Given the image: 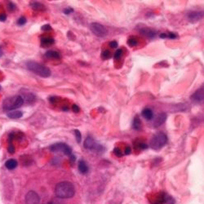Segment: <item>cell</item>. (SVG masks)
Segmentation results:
<instances>
[{
	"label": "cell",
	"instance_id": "obj_1",
	"mask_svg": "<svg viewBox=\"0 0 204 204\" xmlns=\"http://www.w3.org/2000/svg\"><path fill=\"white\" fill-rule=\"evenodd\" d=\"M55 193L58 198H70L74 197L75 194L74 186L71 182L62 181L57 185L56 189H55Z\"/></svg>",
	"mask_w": 204,
	"mask_h": 204
},
{
	"label": "cell",
	"instance_id": "obj_2",
	"mask_svg": "<svg viewBox=\"0 0 204 204\" xmlns=\"http://www.w3.org/2000/svg\"><path fill=\"white\" fill-rule=\"evenodd\" d=\"M25 66L30 71L34 73L35 74L39 75L42 78H48V77H50L51 74V70L48 67L38 63L36 61H33V60L28 61L25 64Z\"/></svg>",
	"mask_w": 204,
	"mask_h": 204
},
{
	"label": "cell",
	"instance_id": "obj_3",
	"mask_svg": "<svg viewBox=\"0 0 204 204\" xmlns=\"http://www.w3.org/2000/svg\"><path fill=\"white\" fill-rule=\"evenodd\" d=\"M24 104V99L21 96H15L7 97L3 101V108L7 111H12L20 108Z\"/></svg>",
	"mask_w": 204,
	"mask_h": 204
},
{
	"label": "cell",
	"instance_id": "obj_4",
	"mask_svg": "<svg viewBox=\"0 0 204 204\" xmlns=\"http://www.w3.org/2000/svg\"><path fill=\"white\" fill-rule=\"evenodd\" d=\"M168 143V136L163 132H158L150 141V147L154 150H159Z\"/></svg>",
	"mask_w": 204,
	"mask_h": 204
},
{
	"label": "cell",
	"instance_id": "obj_5",
	"mask_svg": "<svg viewBox=\"0 0 204 204\" xmlns=\"http://www.w3.org/2000/svg\"><path fill=\"white\" fill-rule=\"evenodd\" d=\"M50 150L51 152H61V153H63L64 154H66L67 156H70L71 153H72L71 148L69 147L67 144L62 143V142L56 143V144L51 145L50 146Z\"/></svg>",
	"mask_w": 204,
	"mask_h": 204
},
{
	"label": "cell",
	"instance_id": "obj_6",
	"mask_svg": "<svg viewBox=\"0 0 204 204\" xmlns=\"http://www.w3.org/2000/svg\"><path fill=\"white\" fill-rule=\"evenodd\" d=\"M90 30L96 36L99 37V38H104L108 34V31L104 25H102L100 23H96V22L91 23Z\"/></svg>",
	"mask_w": 204,
	"mask_h": 204
},
{
	"label": "cell",
	"instance_id": "obj_7",
	"mask_svg": "<svg viewBox=\"0 0 204 204\" xmlns=\"http://www.w3.org/2000/svg\"><path fill=\"white\" fill-rule=\"evenodd\" d=\"M40 198L39 194L34 191H30L25 196V204H39Z\"/></svg>",
	"mask_w": 204,
	"mask_h": 204
},
{
	"label": "cell",
	"instance_id": "obj_8",
	"mask_svg": "<svg viewBox=\"0 0 204 204\" xmlns=\"http://www.w3.org/2000/svg\"><path fill=\"white\" fill-rule=\"evenodd\" d=\"M203 17V12H197V11H193V12H189L187 14V20L190 23H196L202 18Z\"/></svg>",
	"mask_w": 204,
	"mask_h": 204
},
{
	"label": "cell",
	"instance_id": "obj_9",
	"mask_svg": "<svg viewBox=\"0 0 204 204\" xmlns=\"http://www.w3.org/2000/svg\"><path fill=\"white\" fill-rule=\"evenodd\" d=\"M190 99H191V101L193 102H194V103H198V104L203 103L204 99L203 86L201 88H199V89L196 91L192 96H190Z\"/></svg>",
	"mask_w": 204,
	"mask_h": 204
},
{
	"label": "cell",
	"instance_id": "obj_10",
	"mask_svg": "<svg viewBox=\"0 0 204 204\" xmlns=\"http://www.w3.org/2000/svg\"><path fill=\"white\" fill-rule=\"evenodd\" d=\"M83 146L87 150H94V149H96L97 144H96L95 140L92 136H87L84 141Z\"/></svg>",
	"mask_w": 204,
	"mask_h": 204
},
{
	"label": "cell",
	"instance_id": "obj_11",
	"mask_svg": "<svg viewBox=\"0 0 204 204\" xmlns=\"http://www.w3.org/2000/svg\"><path fill=\"white\" fill-rule=\"evenodd\" d=\"M166 120H167V114L165 113H161V114H158L153 121V127H159L165 123Z\"/></svg>",
	"mask_w": 204,
	"mask_h": 204
},
{
	"label": "cell",
	"instance_id": "obj_12",
	"mask_svg": "<svg viewBox=\"0 0 204 204\" xmlns=\"http://www.w3.org/2000/svg\"><path fill=\"white\" fill-rule=\"evenodd\" d=\"M55 43L54 39L51 36H42L41 37V46L42 48H48L50 46L53 45Z\"/></svg>",
	"mask_w": 204,
	"mask_h": 204
},
{
	"label": "cell",
	"instance_id": "obj_13",
	"mask_svg": "<svg viewBox=\"0 0 204 204\" xmlns=\"http://www.w3.org/2000/svg\"><path fill=\"white\" fill-rule=\"evenodd\" d=\"M140 32H141V34H143L144 36L150 38V39H153V38L156 36L157 34L156 31L150 29V28H142L140 30Z\"/></svg>",
	"mask_w": 204,
	"mask_h": 204
},
{
	"label": "cell",
	"instance_id": "obj_14",
	"mask_svg": "<svg viewBox=\"0 0 204 204\" xmlns=\"http://www.w3.org/2000/svg\"><path fill=\"white\" fill-rule=\"evenodd\" d=\"M78 171H79V172H80L81 174H87V172H88V171H89L88 166L87 165L86 162L83 161V160H80V161L78 162Z\"/></svg>",
	"mask_w": 204,
	"mask_h": 204
},
{
	"label": "cell",
	"instance_id": "obj_15",
	"mask_svg": "<svg viewBox=\"0 0 204 204\" xmlns=\"http://www.w3.org/2000/svg\"><path fill=\"white\" fill-rule=\"evenodd\" d=\"M142 116L146 119V120H151L153 118V112L152 109L149 108H145L142 110Z\"/></svg>",
	"mask_w": 204,
	"mask_h": 204
},
{
	"label": "cell",
	"instance_id": "obj_16",
	"mask_svg": "<svg viewBox=\"0 0 204 204\" xmlns=\"http://www.w3.org/2000/svg\"><path fill=\"white\" fill-rule=\"evenodd\" d=\"M7 117L12 119H16V118H20L23 116V113L20 110H12L7 113Z\"/></svg>",
	"mask_w": 204,
	"mask_h": 204
},
{
	"label": "cell",
	"instance_id": "obj_17",
	"mask_svg": "<svg viewBox=\"0 0 204 204\" xmlns=\"http://www.w3.org/2000/svg\"><path fill=\"white\" fill-rule=\"evenodd\" d=\"M45 57L48 59H60V54L57 51H48L45 53Z\"/></svg>",
	"mask_w": 204,
	"mask_h": 204
},
{
	"label": "cell",
	"instance_id": "obj_18",
	"mask_svg": "<svg viewBox=\"0 0 204 204\" xmlns=\"http://www.w3.org/2000/svg\"><path fill=\"white\" fill-rule=\"evenodd\" d=\"M17 164H18V162H17L16 160H15V159H9V160H7L6 162L5 166H6V168L7 169L13 170V169H15L17 167Z\"/></svg>",
	"mask_w": 204,
	"mask_h": 204
},
{
	"label": "cell",
	"instance_id": "obj_19",
	"mask_svg": "<svg viewBox=\"0 0 204 204\" xmlns=\"http://www.w3.org/2000/svg\"><path fill=\"white\" fill-rule=\"evenodd\" d=\"M133 128L137 131L141 129V121L137 115L134 118V120H133Z\"/></svg>",
	"mask_w": 204,
	"mask_h": 204
},
{
	"label": "cell",
	"instance_id": "obj_20",
	"mask_svg": "<svg viewBox=\"0 0 204 204\" xmlns=\"http://www.w3.org/2000/svg\"><path fill=\"white\" fill-rule=\"evenodd\" d=\"M30 6L33 9L38 10V11H41V10L44 9V5H42L40 3H38V2H32L30 3Z\"/></svg>",
	"mask_w": 204,
	"mask_h": 204
},
{
	"label": "cell",
	"instance_id": "obj_21",
	"mask_svg": "<svg viewBox=\"0 0 204 204\" xmlns=\"http://www.w3.org/2000/svg\"><path fill=\"white\" fill-rule=\"evenodd\" d=\"M138 39H137V38H136V37H130L128 40H127V43L131 47H135V46L138 44Z\"/></svg>",
	"mask_w": 204,
	"mask_h": 204
},
{
	"label": "cell",
	"instance_id": "obj_22",
	"mask_svg": "<svg viewBox=\"0 0 204 204\" xmlns=\"http://www.w3.org/2000/svg\"><path fill=\"white\" fill-rule=\"evenodd\" d=\"M74 134H75V137H76V141L78 143H81L82 141V134L80 131L78 129L74 130Z\"/></svg>",
	"mask_w": 204,
	"mask_h": 204
},
{
	"label": "cell",
	"instance_id": "obj_23",
	"mask_svg": "<svg viewBox=\"0 0 204 204\" xmlns=\"http://www.w3.org/2000/svg\"><path fill=\"white\" fill-rule=\"evenodd\" d=\"M175 200L171 196H165L164 198V204H174Z\"/></svg>",
	"mask_w": 204,
	"mask_h": 204
},
{
	"label": "cell",
	"instance_id": "obj_24",
	"mask_svg": "<svg viewBox=\"0 0 204 204\" xmlns=\"http://www.w3.org/2000/svg\"><path fill=\"white\" fill-rule=\"evenodd\" d=\"M122 54H123L122 49H118L117 51H115V53H114V59H115V60H119Z\"/></svg>",
	"mask_w": 204,
	"mask_h": 204
},
{
	"label": "cell",
	"instance_id": "obj_25",
	"mask_svg": "<svg viewBox=\"0 0 204 204\" xmlns=\"http://www.w3.org/2000/svg\"><path fill=\"white\" fill-rule=\"evenodd\" d=\"M102 58L103 59H109V57H110V51H109V50H105V51H102Z\"/></svg>",
	"mask_w": 204,
	"mask_h": 204
},
{
	"label": "cell",
	"instance_id": "obj_26",
	"mask_svg": "<svg viewBox=\"0 0 204 204\" xmlns=\"http://www.w3.org/2000/svg\"><path fill=\"white\" fill-rule=\"evenodd\" d=\"M26 21H27V20H26L25 17H24V16H21V18L18 19V21H17V24H18L19 25H25V23H26Z\"/></svg>",
	"mask_w": 204,
	"mask_h": 204
},
{
	"label": "cell",
	"instance_id": "obj_27",
	"mask_svg": "<svg viewBox=\"0 0 204 204\" xmlns=\"http://www.w3.org/2000/svg\"><path fill=\"white\" fill-rule=\"evenodd\" d=\"M114 152L118 157L123 156V153H122V151H121V150L119 149V148H115V149H114Z\"/></svg>",
	"mask_w": 204,
	"mask_h": 204
},
{
	"label": "cell",
	"instance_id": "obj_28",
	"mask_svg": "<svg viewBox=\"0 0 204 204\" xmlns=\"http://www.w3.org/2000/svg\"><path fill=\"white\" fill-rule=\"evenodd\" d=\"M41 30L42 31H50V30H51V27L50 25H42V27H41Z\"/></svg>",
	"mask_w": 204,
	"mask_h": 204
},
{
	"label": "cell",
	"instance_id": "obj_29",
	"mask_svg": "<svg viewBox=\"0 0 204 204\" xmlns=\"http://www.w3.org/2000/svg\"><path fill=\"white\" fill-rule=\"evenodd\" d=\"M7 150H8V152H9L10 153H15V147H14V145L12 144H9L8 148H7Z\"/></svg>",
	"mask_w": 204,
	"mask_h": 204
},
{
	"label": "cell",
	"instance_id": "obj_30",
	"mask_svg": "<svg viewBox=\"0 0 204 204\" xmlns=\"http://www.w3.org/2000/svg\"><path fill=\"white\" fill-rule=\"evenodd\" d=\"M73 12H74V9H73V8H70V7H68V8H66V9L64 10V13L66 14V15L70 14V13H72Z\"/></svg>",
	"mask_w": 204,
	"mask_h": 204
},
{
	"label": "cell",
	"instance_id": "obj_31",
	"mask_svg": "<svg viewBox=\"0 0 204 204\" xmlns=\"http://www.w3.org/2000/svg\"><path fill=\"white\" fill-rule=\"evenodd\" d=\"M14 137H15V133H14V132H12V133L9 134V136H8V142H9V144L12 143V140L14 139Z\"/></svg>",
	"mask_w": 204,
	"mask_h": 204
},
{
	"label": "cell",
	"instance_id": "obj_32",
	"mask_svg": "<svg viewBox=\"0 0 204 204\" xmlns=\"http://www.w3.org/2000/svg\"><path fill=\"white\" fill-rule=\"evenodd\" d=\"M72 109H73V111L75 112V113H78L79 110H80V109H79V107H78L77 105H73Z\"/></svg>",
	"mask_w": 204,
	"mask_h": 204
},
{
	"label": "cell",
	"instance_id": "obj_33",
	"mask_svg": "<svg viewBox=\"0 0 204 204\" xmlns=\"http://www.w3.org/2000/svg\"><path fill=\"white\" fill-rule=\"evenodd\" d=\"M109 46L112 48H116L118 47V42L116 41H111L109 42Z\"/></svg>",
	"mask_w": 204,
	"mask_h": 204
},
{
	"label": "cell",
	"instance_id": "obj_34",
	"mask_svg": "<svg viewBox=\"0 0 204 204\" xmlns=\"http://www.w3.org/2000/svg\"><path fill=\"white\" fill-rule=\"evenodd\" d=\"M139 147H140V149H142V150H145V149H147L149 147V145L145 144V143H140Z\"/></svg>",
	"mask_w": 204,
	"mask_h": 204
},
{
	"label": "cell",
	"instance_id": "obj_35",
	"mask_svg": "<svg viewBox=\"0 0 204 204\" xmlns=\"http://www.w3.org/2000/svg\"><path fill=\"white\" fill-rule=\"evenodd\" d=\"M168 38H169V39H174L176 38V34L173 33H169L168 34Z\"/></svg>",
	"mask_w": 204,
	"mask_h": 204
},
{
	"label": "cell",
	"instance_id": "obj_36",
	"mask_svg": "<svg viewBox=\"0 0 204 204\" xmlns=\"http://www.w3.org/2000/svg\"><path fill=\"white\" fill-rule=\"evenodd\" d=\"M8 8H9V10H12V11H13V10L16 8V6L12 3H8Z\"/></svg>",
	"mask_w": 204,
	"mask_h": 204
},
{
	"label": "cell",
	"instance_id": "obj_37",
	"mask_svg": "<svg viewBox=\"0 0 204 204\" xmlns=\"http://www.w3.org/2000/svg\"><path fill=\"white\" fill-rule=\"evenodd\" d=\"M131 151H132L131 148H130L129 146H127L126 150H125V154L128 155V154H130V153H131Z\"/></svg>",
	"mask_w": 204,
	"mask_h": 204
},
{
	"label": "cell",
	"instance_id": "obj_38",
	"mask_svg": "<svg viewBox=\"0 0 204 204\" xmlns=\"http://www.w3.org/2000/svg\"><path fill=\"white\" fill-rule=\"evenodd\" d=\"M7 16L5 14H1L0 15V21H6Z\"/></svg>",
	"mask_w": 204,
	"mask_h": 204
},
{
	"label": "cell",
	"instance_id": "obj_39",
	"mask_svg": "<svg viewBox=\"0 0 204 204\" xmlns=\"http://www.w3.org/2000/svg\"><path fill=\"white\" fill-rule=\"evenodd\" d=\"M160 38H162V39H166V38H168V34L164 33L161 34H160Z\"/></svg>",
	"mask_w": 204,
	"mask_h": 204
},
{
	"label": "cell",
	"instance_id": "obj_40",
	"mask_svg": "<svg viewBox=\"0 0 204 204\" xmlns=\"http://www.w3.org/2000/svg\"><path fill=\"white\" fill-rule=\"evenodd\" d=\"M3 56V50H2V48L0 47V57Z\"/></svg>",
	"mask_w": 204,
	"mask_h": 204
},
{
	"label": "cell",
	"instance_id": "obj_41",
	"mask_svg": "<svg viewBox=\"0 0 204 204\" xmlns=\"http://www.w3.org/2000/svg\"><path fill=\"white\" fill-rule=\"evenodd\" d=\"M49 204H52V203H49Z\"/></svg>",
	"mask_w": 204,
	"mask_h": 204
}]
</instances>
